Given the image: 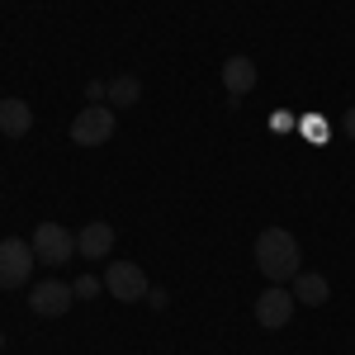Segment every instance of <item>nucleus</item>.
Instances as JSON below:
<instances>
[{"mask_svg": "<svg viewBox=\"0 0 355 355\" xmlns=\"http://www.w3.org/2000/svg\"><path fill=\"white\" fill-rule=\"evenodd\" d=\"M256 266L270 284H289L294 275L303 270V251H299V237L284 232V227H266L256 237Z\"/></svg>", "mask_w": 355, "mask_h": 355, "instance_id": "1", "label": "nucleus"}, {"mask_svg": "<svg viewBox=\"0 0 355 355\" xmlns=\"http://www.w3.org/2000/svg\"><path fill=\"white\" fill-rule=\"evenodd\" d=\"M28 246H33V256H38L43 266H67V261L76 256V232H67L62 223H38L33 237H28Z\"/></svg>", "mask_w": 355, "mask_h": 355, "instance_id": "2", "label": "nucleus"}, {"mask_svg": "<svg viewBox=\"0 0 355 355\" xmlns=\"http://www.w3.org/2000/svg\"><path fill=\"white\" fill-rule=\"evenodd\" d=\"M33 266H38V256H33L28 242H19V237L0 242V289H24Z\"/></svg>", "mask_w": 355, "mask_h": 355, "instance_id": "3", "label": "nucleus"}, {"mask_svg": "<svg viewBox=\"0 0 355 355\" xmlns=\"http://www.w3.org/2000/svg\"><path fill=\"white\" fill-rule=\"evenodd\" d=\"M114 123H119V119H114L110 105H85V110L71 119V142H76V147H105L114 137Z\"/></svg>", "mask_w": 355, "mask_h": 355, "instance_id": "4", "label": "nucleus"}, {"mask_svg": "<svg viewBox=\"0 0 355 355\" xmlns=\"http://www.w3.org/2000/svg\"><path fill=\"white\" fill-rule=\"evenodd\" d=\"M105 289H110L119 303H137L147 299V275H142V266H133V261H110V270H105Z\"/></svg>", "mask_w": 355, "mask_h": 355, "instance_id": "5", "label": "nucleus"}, {"mask_svg": "<svg viewBox=\"0 0 355 355\" xmlns=\"http://www.w3.org/2000/svg\"><path fill=\"white\" fill-rule=\"evenodd\" d=\"M294 289H284V284H270L266 294H256V322L266 331H279L289 327V318H294Z\"/></svg>", "mask_w": 355, "mask_h": 355, "instance_id": "6", "label": "nucleus"}, {"mask_svg": "<svg viewBox=\"0 0 355 355\" xmlns=\"http://www.w3.org/2000/svg\"><path fill=\"white\" fill-rule=\"evenodd\" d=\"M71 303H76V289L62 284V279H43V284L28 289V308H33L38 318H62Z\"/></svg>", "mask_w": 355, "mask_h": 355, "instance_id": "7", "label": "nucleus"}, {"mask_svg": "<svg viewBox=\"0 0 355 355\" xmlns=\"http://www.w3.org/2000/svg\"><path fill=\"white\" fill-rule=\"evenodd\" d=\"M114 251V227L105 218H90L76 232V256H90V261H100V256H110Z\"/></svg>", "mask_w": 355, "mask_h": 355, "instance_id": "8", "label": "nucleus"}, {"mask_svg": "<svg viewBox=\"0 0 355 355\" xmlns=\"http://www.w3.org/2000/svg\"><path fill=\"white\" fill-rule=\"evenodd\" d=\"M223 85L232 100H242L246 90H256V62L251 57H227L223 62Z\"/></svg>", "mask_w": 355, "mask_h": 355, "instance_id": "9", "label": "nucleus"}, {"mask_svg": "<svg viewBox=\"0 0 355 355\" xmlns=\"http://www.w3.org/2000/svg\"><path fill=\"white\" fill-rule=\"evenodd\" d=\"M28 128H33V110H28L24 100H0V133L5 137H24Z\"/></svg>", "mask_w": 355, "mask_h": 355, "instance_id": "10", "label": "nucleus"}, {"mask_svg": "<svg viewBox=\"0 0 355 355\" xmlns=\"http://www.w3.org/2000/svg\"><path fill=\"white\" fill-rule=\"evenodd\" d=\"M294 299H299V303H313V308H322V303L331 299V284L322 279V275L299 270V275H294Z\"/></svg>", "mask_w": 355, "mask_h": 355, "instance_id": "11", "label": "nucleus"}, {"mask_svg": "<svg viewBox=\"0 0 355 355\" xmlns=\"http://www.w3.org/2000/svg\"><path fill=\"white\" fill-rule=\"evenodd\" d=\"M142 100V81L137 76H114L110 81V105H137Z\"/></svg>", "mask_w": 355, "mask_h": 355, "instance_id": "12", "label": "nucleus"}, {"mask_svg": "<svg viewBox=\"0 0 355 355\" xmlns=\"http://www.w3.org/2000/svg\"><path fill=\"white\" fill-rule=\"evenodd\" d=\"M100 284H105V279H95V275H81L71 289H76V299H95V294H100Z\"/></svg>", "mask_w": 355, "mask_h": 355, "instance_id": "13", "label": "nucleus"}, {"mask_svg": "<svg viewBox=\"0 0 355 355\" xmlns=\"http://www.w3.org/2000/svg\"><path fill=\"white\" fill-rule=\"evenodd\" d=\"M85 100H90V105H95V100H110V85H105V81H90V85H85Z\"/></svg>", "mask_w": 355, "mask_h": 355, "instance_id": "14", "label": "nucleus"}, {"mask_svg": "<svg viewBox=\"0 0 355 355\" xmlns=\"http://www.w3.org/2000/svg\"><path fill=\"white\" fill-rule=\"evenodd\" d=\"M166 299H171L166 289H147V303H152V308H166Z\"/></svg>", "mask_w": 355, "mask_h": 355, "instance_id": "15", "label": "nucleus"}, {"mask_svg": "<svg viewBox=\"0 0 355 355\" xmlns=\"http://www.w3.org/2000/svg\"><path fill=\"white\" fill-rule=\"evenodd\" d=\"M341 128H346V137H355V105L346 110V119H341Z\"/></svg>", "mask_w": 355, "mask_h": 355, "instance_id": "16", "label": "nucleus"}, {"mask_svg": "<svg viewBox=\"0 0 355 355\" xmlns=\"http://www.w3.org/2000/svg\"><path fill=\"white\" fill-rule=\"evenodd\" d=\"M0 351H5V331H0Z\"/></svg>", "mask_w": 355, "mask_h": 355, "instance_id": "17", "label": "nucleus"}]
</instances>
